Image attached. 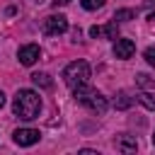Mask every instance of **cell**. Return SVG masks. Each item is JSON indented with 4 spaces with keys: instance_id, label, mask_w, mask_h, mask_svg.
<instances>
[{
    "instance_id": "cell-1",
    "label": "cell",
    "mask_w": 155,
    "mask_h": 155,
    "mask_svg": "<svg viewBox=\"0 0 155 155\" xmlns=\"http://www.w3.org/2000/svg\"><path fill=\"white\" fill-rule=\"evenodd\" d=\"M12 111L17 119L22 121H31L39 116L41 111V97L34 92V90H19L15 94V102H12Z\"/></svg>"
},
{
    "instance_id": "cell-2",
    "label": "cell",
    "mask_w": 155,
    "mask_h": 155,
    "mask_svg": "<svg viewBox=\"0 0 155 155\" xmlns=\"http://www.w3.org/2000/svg\"><path fill=\"white\" fill-rule=\"evenodd\" d=\"M73 97L85 104L92 114H104L107 111V97H102L97 90L87 87V85H80V87H73Z\"/></svg>"
},
{
    "instance_id": "cell-3",
    "label": "cell",
    "mask_w": 155,
    "mask_h": 155,
    "mask_svg": "<svg viewBox=\"0 0 155 155\" xmlns=\"http://www.w3.org/2000/svg\"><path fill=\"white\" fill-rule=\"evenodd\" d=\"M90 78H92V70H90V63H87V61H73V63H68L65 70H63V80H65V85H70V87L87 85Z\"/></svg>"
},
{
    "instance_id": "cell-4",
    "label": "cell",
    "mask_w": 155,
    "mask_h": 155,
    "mask_svg": "<svg viewBox=\"0 0 155 155\" xmlns=\"http://www.w3.org/2000/svg\"><path fill=\"white\" fill-rule=\"evenodd\" d=\"M65 29H68V19H65L63 15H48V17L44 19V31H46L48 36L63 34Z\"/></svg>"
},
{
    "instance_id": "cell-5",
    "label": "cell",
    "mask_w": 155,
    "mask_h": 155,
    "mask_svg": "<svg viewBox=\"0 0 155 155\" xmlns=\"http://www.w3.org/2000/svg\"><path fill=\"white\" fill-rule=\"evenodd\" d=\"M12 138H15V143H17V145L27 148V145H34V143L41 138V133H39L36 128H17V131L12 133Z\"/></svg>"
},
{
    "instance_id": "cell-6",
    "label": "cell",
    "mask_w": 155,
    "mask_h": 155,
    "mask_svg": "<svg viewBox=\"0 0 155 155\" xmlns=\"http://www.w3.org/2000/svg\"><path fill=\"white\" fill-rule=\"evenodd\" d=\"M39 56H41V51H39L36 44H27V46H22L19 53H17V58H19L22 65H34V63L39 61Z\"/></svg>"
},
{
    "instance_id": "cell-7",
    "label": "cell",
    "mask_w": 155,
    "mask_h": 155,
    "mask_svg": "<svg viewBox=\"0 0 155 155\" xmlns=\"http://www.w3.org/2000/svg\"><path fill=\"white\" fill-rule=\"evenodd\" d=\"M90 36H92V39H99V36H104V39H116V36H119L116 19H114V22H107L104 27H92V29H90Z\"/></svg>"
},
{
    "instance_id": "cell-8",
    "label": "cell",
    "mask_w": 155,
    "mask_h": 155,
    "mask_svg": "<svg viewBox=\"0 0 155 155\" xmlns=\"http://www.w3.org/2000/svg\"><path fill=\"white\" fill-rule=\"evenodd\" d=\"M133 51H136V44L131 39H116V44H114V56L116 58H131Z\"/></svg>"
},
{
    "instance_id": "cell-9",
    "label": "cell",
    "mask_w": 155,
    "mask_h": 155,
    "mask_svg": "<svg viewBox=\"0 0 155 155\" xmlns=\"http://www.w3.org/2000/svg\"><path fill=\"white\" fill-rule=\"evenodd\" d=\"M136 148H138L136 138H131V136H119L116 138V150H121V153H136Z\"/></svg>"
},
{
    "instance_id": "cell-10",
    "label": "cell",
    "mask_w": 155,
    "mask_h": 155,
    "mask_svg": "<svg viewBox=\"0 0 155 155\" xmlns=\"http://www.w3.org/2000/svg\"><path fill=\"white\" fill-rule=\"evenodd\" d=\"M31 82H34L36 87H41V90H51V87H53V80H51L48 73H34V75H31Z\"/></svg>"
},
{
    "instance_id": "cell-11",
    "label": "cell",
    "mask_w": 155,
    "mask_h": 155,
    "mask_svg": "<svg viewBox=\"0 0 155 155\" xmlns=\"http://www.w3.org/2000/svg\"><path fill=\"white\" fill-rule=\"evenodd\" d=\"M131 104H133V97H131L128 92H124V90L116 92V97H114V107H116V109H128Z\"/></svg>"
},
{
    "instance_id": "cell-12",
    "label": "cell",
    "mask_w": 155,
    "mask_h": 155,
    "mask_svg": "<svg viewBox=\"0 0 155 155\" xmlns=\"http://www.w3.org/2000/svg\"><path fill=\"white\" fill-rule=\"evenodd\" d=\"M136 82H138L140 87H145V90H155V78H150V75H145V73L136 75Z\"/></svg>"
},
{
    "instance_id": "cell-13",
    "label": "cell",
    "mask_w": 155,
    "mask_h": 155,
    "mask_svg": "<svg viewBox=\"0 0 155 155\" xmlns=\"http://www.w3.org/2000/svg\"><path fill=\"white\" fill-rule=\"evenodd\" d=\"M138 102H140L143 107H148L150 111H155V97H153L150 92H138Z\"/></svg>"
},
{
    "instance_id": "cell-14",
    "label": "cell",
    "mask_w": 155,
    "mask_h": 155,
    "mask_svg": "<svg viewBox=\"0 0 155 155\" xmlns=\"http://www.w3.org/2000/svg\"><path fill=\"white\" fill-rule=\"evenodd\" d=\"M114 19L116 22H128V19H136V12L133 10H116L114 12Z\"/></svg>"
},
{
    "instance_id": "cell-15",
    "label": "cell",
    "mask_w": 155,
    "mask_h": 155,
    "mask_svg": "<svg viewBox=\"0 0 155 155\" xmlns=\"http://www.w3.org/2000/svg\"><path fill=\"white\" fill-rule=\"evenodd\" d=\"M80 2H82L85 10H99V7H104V0H80Z\"/></svg>"
},
{
    "instance_id": "cell-16",
    "label": "cell",
    "mask_w": 155,
    "mask_h": 155,
    "mask_svg": "<svg viewBox=\"0 0 155 155\" xmlns=\"http://www.w3.org/2000/svg\"><path fill=\"white\" fill-rule=\"evenodd\" d=\"M145 61L155 68V48H145Z\"/></svg>"
},
{
    "instance_id": "cell-17",
    "label": "cell",
    "mask_w": 155,
    "mask_h": 155,
    "mask_svg": "<svg viewBox=\"0 0 155 155\" xmlns=\"http://www.w3.org/2000/svg\"><path fill=\"white\" fill-rule=\"evenodd\" d=\"M70 0H53V5H68Z\"/></svg>"
},
{
    "instance_id": "cell-18",
    "label": "cell",
    "mask_w": 155,
    "mask_h": 155,
    "mask_svg": "<svg viewBox=\"0 0 155 155\" xmlns=\"http://www.w3.org/2000/svg\"><path fill=\"white\" fill-rule=\"evenodd\" d=\"M2 104H5V94H2V90H0V109H2Z\"/></svg>"
},
{
    "instance_id": "cell-19",
    "label": "cell",
    "mask_w": 155,
    "mask_h": 155,
    "mask_svg": "<svg viewBox=\"0 0 155 155\" xmlns=\"http://www.w3.org/2000/svg\"><path fill=\"white\" fill-rule=\"evenodd\" d=\"M153 145H155V136H153Z\"/></svg>"
},
{
    "instance_id": "cell-20",
    "label": "cell",
    "mask_w": 155,
    "mask_h": 155,
    "mask_svg": "<svg viewBox=\"0 0 155 155\" xmlns=\"http://www.w3.org/2000/svg\"><path fill=\"white\" fill-rule=\"evenodd\" d=\"M148 2H155V0H148Z\"/></svg>"
}]
</instances>
